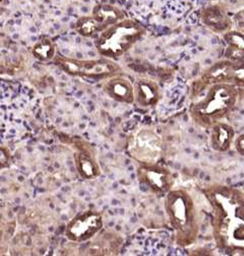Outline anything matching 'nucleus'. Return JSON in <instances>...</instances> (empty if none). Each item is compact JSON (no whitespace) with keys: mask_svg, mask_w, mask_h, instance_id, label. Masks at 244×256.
I'll list each match as a JSON object with an SVG mask.
<instances>
[{"mask_svg":"<svg viewBox=\"0 0 244 256\" xmlns=\"http://www.w3.org/2000/svg\"><path fill=\"white\" fill-rule=\"evenodd\" d=\"M126 152L138 165L159 163L164 154V140L155 127L142 126L128 140Z\"/></svg>","mask_w":244,"mask_h":256,"instance_id":"nucleus-4","label":"nucleus"},{"mask_svg":"<svg viewBox=\"0 0 244 256\" xmlns=\"http://www.w3.org/2000/svg\"><path fill=\"white\" fill-rule=\"evenodd\" d=\"M225 38L228 43L226 58L232 61H242L244 59V35L239 32H228Z\"/></svg>","mask_w":244,"mask_h":256,"instance_id":"nucleus-12","label":"nucleus"},{"mask_svg":"<svg viewBox=\"0 0 244 256\" xmlns=\"http://www.w3.org/2000/svg\"><path fill=\"white\" fill-rule=\"evenodd\" d=\"M240 88L233 84L221 82L208 86L194 102L190 112L192 121L204 130L224 121L236 108Z\"/></svg>","mask_w":244,"mask_h":256,"instance_id":"nucleus-3","label":"nucleus"},{"mask_svg":"<svg viewBox=\"0 0 244 256\" xmlns=\"http://www.w3.org/2000/svg\"><path fill=\"white\" fill-rule=\"evenodd\" d=\"M76 166L82 177L84 179L95 178L100 174V168L93 154L82 150L76 154Z\"/></svg>","mask_w":244,"mask_h":256,"instance_id":"nucleus-11","label":"nucleus"},{"mask_svg":"<svg viewBox=\"0 0 244 256\" xmlns=\"http://www.w3.org/2000/svg\"><path fill=\"white\" fill-rule=\"evenodd\" d=\"M104 88L109 97L117 102L130 105L134 103V86L124 76L113 78Z\"/></svg>","mask_w":244,"mask_h":256,"instance_id":"nucleus-10","label":"nucleus"},{"mask_svg":"<svg viewBox=\"0 0 244 256\" xmlns=\"http://www.w3.org/2000/svg\"><path fill=\"white\" fill-rule=\"evenodd\" d=\"M164 208L176 245L188 248L198 238L202 222L198 198L184 187H173L164 196Z\"/></svg>","mask_w":244,"mask_h":256,"instance_id":"nucleus-2","label":"nucleus"},{"mask_svg":"<svg viewBox=\"0 0 244 256\" xmlns=\"http://www.w3.org/2000/svg\"><path fill=\"white\" fill-rule=\"evenodd\" d=\"M134 86V103L142 108L156 106L162 98V90L159 84L155 80L142 78Z\"/></svg>","mask_w":244,"mask_h":256,"instance_id":"nucleus-8","label":"nucleus"},{"mask_svg":"<svg viewBox=\"0 0 244 256\" xmlns=\"http://www.w3.org/2000/svg\"><path fill=\"white\" fill-rule=\"evenodd\" d=\"M235 150L242 156H244V134H239L238 136H235L234 142H233Z\"/></svg>","mask_w":244,"mask_h":256,"instance_id":"nucleus-14","label":"nucleus"},{"mask_svg":"<svg viewBox=\"0 0 244 256\" xmlns=\"http://www.w3.org/2000/svg\"><path fill=\"white\" fill-rule=\"evenodd\" d=\"M204 22L206 26L212 28L217 33H223L227 32L231 26V22L224 16V14L219 10H208L202 16Z\"/></svg>","mask_w":244,"mask_h":256,"instance_id":"nucleus-13","label":"nucleus"},{"mask_svg":"<svg viewBox=\"0 0 244 256\" xmlns=\"http://www.w3.org/2000/svg\"><path fill=\"white\" fill-rule=\"evenodd\" d=\"M210 208L212 237L218 248L244 252V194L233 186L212 184L202 189Z\"/></svg>","mask_w":244,"mask_h":256,"instance_id":"nucleus-1","label":"nucleus"},{"mask_svg":"<svg viewBox=\"0 0 244 256\" xmlns=\"http://www.w3.org/2000/svg\"><path fill=\"white\" fill-rule=\"evenodd\" d=\"M136 177L140 185L156 196H165L175 186L173 173L166 167L157 164L138 165Z\"/></svg>","mask_w":244,"mask_h":256,"instance_id":"nucleus-6","label":"nucleus"},{"mask_svg":"<svg viewBox=\"0 0 244 256\" xmlns=\"http://www.w3.org/2000/svg\"><path fill=\"white\" fill-rule=\"evenodd\" d=\"M210 146L218 152H226L234 142L235 130L231 124L221 121L210 128Z\"/></svg>","mask_w":244,"mask_h":256,"instance_id":"nucleus-9","label":"nucleus"},{"mask_svg":"<svg viewBox=\"0 0 244 256\" xmlns=\"http://www.w3.org/2000/svg\"><path fill=\"white\" fill-rule=\"evenodd\" d=\"M102 214L95 210H86L76 216L66 228V236L76 242L93 238L103 228Z\"/></svg>","mask_w":244,"mask_h":256,"instance_id":"nucleus-7","label":"nucleus"},{"mask_svg":"<svg viewBox=\"0 0 244 256\" xmlns=\"http://www.w3.org/2000/svg\"><path fill=\"white\" fill-rule=\"evenodd\" d=\"M146 30L134 20H124L109 28L98 41V50L107 57H119L130 50L144 35Z\"/></svg>","mask_w":244,"mask_h":256,"instance_id":"nucleus-5","label":"nucleus"}]
</instances>
